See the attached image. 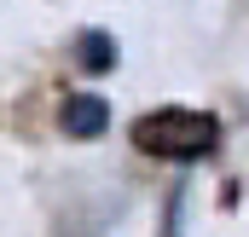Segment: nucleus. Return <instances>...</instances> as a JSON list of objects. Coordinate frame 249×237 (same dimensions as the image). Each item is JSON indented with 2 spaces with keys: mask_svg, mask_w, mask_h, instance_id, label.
I'll list each match as a JSON object with an SVG mask.
<instances>
[{
  "mask_svg": "<svg viewBox=\"0 0 249 237\" xmlns=\"http://www.w3.org/2000/svg\"><path fill=\"white\" fill-rule=\"evenodd\" d=\"M58 127L70 133V139H99V133L110 127V104H105V99H93V93H81V99H70V104H64Z\"/></svg>",
  "mask_w": 249,
  "mask_h": 237,
  "instance_id": "f03ea898",
  "label": "nucleus"
},
{
  "mask_svg": "<svg viewBox=\"0 0 249 237\" xmlns=\"http://www.w3.org/2000/svg\"><path fill=\"white\" fill-rule=\"evenodd\" d=\"M220 139V121L203 110H151L133 121V145L145 156H168V162H197L209 156Z\"/></svg>",
  "mask_w": 249,
  "mask_h": 237,
  "instance_id": "f257e3e1",
  "label": "nucleus"
},
{
  "mask_svg": "<svg viewBox=\"0 0 249 237\" xmlns=\"http://www.w3.org/2000/svg\"><path fill=\"white\" fill-rule=\"evenodd\" d=\"M75 52H81V69H93V75H105V69H116V41H110L105 29H87Z\"/></svg>",
  "mask_w": 249,
  "mask_h": 237,
  "instance_id": "7ed1b4c3",
  "label": "nucleus"
}]
</instances>
